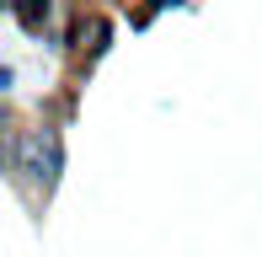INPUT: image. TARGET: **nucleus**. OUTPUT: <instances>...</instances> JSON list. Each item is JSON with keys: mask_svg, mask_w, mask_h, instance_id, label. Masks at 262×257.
I'll return each mask as SVG.
<instances>
[{"mask_svg": "<svg viewBox=\"0 0 262 257\" xmlns=\"http://www.w3.org/2000/svg\"><path fill=\"white\" fill-rule=\"evenodd\" d=\"M59 161H64V150H59V134H54V128H43V134H32V139L16 145V172H27V177L43 182V188H54Z\"/></svg>", "mask_w": 262, "mask_h": 257, "instance_id": "1", "label": "nucleus"}, {"mask_svg": "<svg viewBox=\"0 0 262 257\" xmlns=\"http://www.w3.org/2000/svg\"><path fill=\"white\" fill-rule=\"evenodd\" d=\"M16 22L27 32H43V22H49V0H16Z\"/></svg>", "mask_w": 262, "mask_h": 257, "instance_id": "2", "label": "nucleus"}]
</instances>
